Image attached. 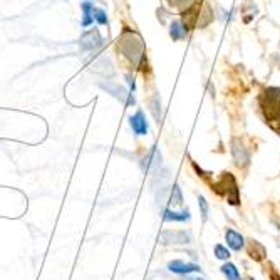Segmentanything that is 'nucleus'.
Here are the masks:
<instances>
[{
    "label": "nucleus",
    "instance_id": "nucleus-6",
    "mask_svg": "<svg viewBox=\"0 0 280 280\" xmlns=\"http://www.w3.org/2000/svg\"><path fill=\"white\" fill-rule=\"evenodd\" d=\"M129 126L133 129V133L136 136H146L148 131H150V126H148V121H146V116L145 113L141 109L136 111L133 116L129 118Z\"/></svg>",
    "mask_w": 280,
    "mask_h": 280
},
{
    "label": "nucleus",
    "instance_id": "nucleus-2",
    "mask_svg": "<svg viewBox=\"0 0 280 280\" xmlns=\"http://www.w3.org/2000/svg\"><path fill=\"white\" fill-rule=\"evenodd\" d=\"M259 107L265 123L272 129H280V88H267L259 94Z\"/></svg>",
    "mask_w": 280,
    "mask_h": 280
},
{
    "label": "nucleus",
    "instance_id": "nucleus-4",
    "mask_svg": "<svg viewBox=\"0 0 280 280\" xmlns=\"http://www.w3.org/2000/svg\"><path fill=\"white\" fill-rule=\"evenodd\" d=\"M191 242L190 233L183 232V230H173V232H163L161 237H159V243H173V245H186Z\"/></svg>",
    "mask_w": 280,
    "mask_h": 280
},
{
    "label": "nucleus",
    "instance_id": "nucleus-11",
    "mask_svg": "<svg viewBox=\"0 0 280 280\" xmlns=\"http://www.w3.org/2000/svg\"><path fill=\"white\" fill-rule=\"evenodd\" d=\"M191 216H190V211L188 210H183V211H175V210H164L163 211V220L164 221H188Z\"/></svg>",
    "mask_w": 280,
    "mask_h": 280
},
{
    "label": "nucleus",
    "instance_id": "nucleus-5",
    "mask_svg": "<svg viewBox=\"0 0 280 280\" xmlns=\"http://www.w3.org/2000/svg\"><path fill=\"white\" fill-rule=\"evenodd\" d=\"M232 154H233V161L238 168H245L248 166L250 163V153L238 139L232 141Z\"/></svg>",
    "mask_w": 280,
    "mask_h": 280
},
{
    "label": "nucleus",
    "instance_id": "nucleus-12",
    "mask_svg": "<svg viewBox=\"0 0 280 280\" xmlns=\"http://www.w3.org/2000/svg\"><path fill=\"white\" fill-rule=\"evenodd\" d=\"M186 29L185 25H183V22L180 20H175V22H171V25H170V37L173 39V41H181L183 37L186 36Z\"/></svg>",
    "mask_w": 280,
    "mask_h": 280
},
{
    "label": "nucleus",
    "instance_id": "nucleus-19",
    "mask_svg": "<svg viewBox=\"0 0 280 280\" xmlns=\"http://www.w3.org/2000/svg\"><path fill=\"white\" fill-rule=\"evenodd\" d=\"M158 107H161V102H159L158 98H154L151 102V111H153V116L156 119L158 123H161V113H158Z\"/></svg>",
    "mask_w": 280,
    "mask_h": 280
},
{
    "label": "nucleus",
    "instance_id": "nucleus-15",
    "mask_svg": "<svg viewBox=\"0 0 280 280\" xmlns=\"http://www.w3.org/2000/svg\"><path fill=\"white\" fill-rule=\"evenodd\" d=\"M213 254L218 260H228L230 259V250L227 248V245H221V243H216L215 248H213Z\"/></svg>",
    "mask_w": 280,
    "mask_h": 280
},
{
    "label": "nucleus",
    "instance_id": "nucleus-22",
    "mask_svg": "<svg viewBox=\"0 0 280 280\" xmlns=\"http://www.w3.org/2000/svg\"><path fill=\"white\" fill-rule=\"evenodd\" d=\"M245 280H254L252 277H247V278H245Z\"/></svg>",
    "mask_w": 280,
    "mask_h": 280
},
{
    "label": "nucleus",
    "instance_id": "nucleus-20",
    "mask_svg": "<svg viewBox=\"0 0 280 280\" xmlns=\"http://www.w3.org/2000/svg\"><path fill=\"white\" fill-rule=\"evenodd\" d=\"M183 2H186V0H170V4L175 5V7H178V5H181Z\"/></svg>",
    "mask_w": 280,
    "mask_h": 280
},
{
    "label": "nucleus",
    "instance_id": "nucleus-3",
    "mask_svg": "<svg viewBox=\"0 0 280 280\" xmlns=\"http://www.w3.org/2000/svg\"><path fill=\"white\" fill-rule=\"evenodd\" d=\"M102 44H104V37L101 36L98 29L86 31L81 36V39H79V45H81L82 50H96L99 49Z\"/></svg>",
    "mask_w": 280,
    "mask_h": 280
},
{
    "label": "nucleus",
    "instance_id": "nucleus-14",
    "mask_svg": "<svg viewBox=\"0 0 280 280\" xmlns=\"http://www.w3.org/2000/svg\"><path fill=\"white\" fill-rule=\"evenodd\" d=\"M248 255L252 257L254 260H262L265 259V248L264 245H260L259 242H250V247H248Z\"/></svg>",
    "mask_w": 280,
    "mask_h": 280
},
{
    "label": "nucleus",
    "instance_id": "nucleus-1",
    "mask_svg": "<svg viewBox=\"0 0 280 280\" xmlns=\"http://www.w3.org/2000/svg\"><path fill=\"white\" fill-rule=\"evenodd\" d=\"M118 49L136 69H143V66L146 62V47L138 32L131 31L128 27L124 29L121 37H119Z\"/></svg>",
    "mask_w": 280,
    "mask_h": 280
},
{
    "label": "nucleus",
    "instance_id": "nucleus-10",
    "mask_svg": "<svg viewBox=\"0 0 280 280\" xmlns=\"http://www.w3.org/2000/svg\"><path fill=\"white\" fill-rule=\"evenodd\" d=\"M81 10H82V20H81V25L82 27H91L94 22V4L91 0H86V2L81 4Z\"/></svg>",
    "mask_w": 280,
    "mask_h": 280
},
{
    "label": "nucleus",
    "instance_id": "nucleus-18",
    "mask_svg": "<svg viewBox=\"0 0 280 280\" xmlns=\"http://www.w3.org/2000/svg\"><path fill=\"white\" fill-rule=\"evenodd\" d=\"M93 15H94V22H96V24H99V25H106L107 24V14H106L104 9L94 7Z\"/></svg>",
    "mask_w": 280,
    "mask_h": 280
},
{
    "label": "nucleus",
    "instance_id": "nucleus-8",
    "mask_svg": "<svg viewBox=\"0 0 280 280\" xmlns=\"http://www.w3.org/2000/svg\"><path fill=\"white\" fill-rule=\"evenodd\" d=\"M225 242H227V247L235 250V252H240L243 250L245 247V238L240 232L233 230V228H227L225 230Z\"/></svg>",
    "mask_w": 280,
    "mask_h": 280
},
{
    "label": "nucleus",
    "instance_id": "nucleus-17",
    "mask_svg": "<svg viewBox=\"0 0 280 280\" xmlns=\"http://www.w3.org/2000/svg\"><path fill=\"white\" fill-rule=\"evenodd\" d=\"M170 203L173 205V207H180L183 203V197H181V190L178 185L173 186V191H171V197H170Z\"/></svg>",
    "mask_w": 280,
    "mask_h": 280
},
{
    "label": "nucleus",
    "instance_id": "nucleus-7",
    "mask_svg": "<svg viewBox=\"0 0 280 280\" xmlns=\"http://www.w3.org/2000/svg\"><path fill=\"white\" fill-rule=\"evenodd\" d=\"M168 270L173 273H178V275H190V273L200 272V265L188 264V262H183V260H171L168 262Z\"/></svg>",
    "mask_w": 280,
    "mask_h": 280
},
{
    "label": "nucleus",
    "instance_id": "nucleus-21",
    "mask_svg": "<svg viewBox=\"0 0 280 280\" xmlns=\"http://www.w3.org/2000/svg\"><path fill=\"white\" fill-rule=\"evenodd\" d=\"M183 280H205V278H202V277H197V278H193V277H190V275H186Z\"/></svg>",
    "mask_w": 280,
    "mask_h": 280
},
{
    "label": "nucleus",
    "instance_id": "nucleus-9",
    "mask_svg": "<svg viewBox=\"0 0 280 280\" xmlns=\"http://www.w3.org/2000/svg\"><path fill=\"white\" fill-rule=\"evenodd\" d=\"M101 88H102V89H106L107 93L114 96V98H118V99L124 101L128 106L134 104V98H133V94H129L128 91H124L123 88H119V86H116V84H111V86H109V84H101Z\"/></svg>",
    "mask_w": 280,
    "mask_h": 280
},
{
    "label": "nucleus",
    "instance_id": "nucleus-13",
    "mask_svg": "<svg viewBox=\"0 0 280 280\" xmlns=\"http://www.w3.org/2000/svg\"><path fill=\"white\" fill-rule=\"evenodd\" d=\"M220 270L227 277V280H242V277H240V270L237 268L235 264H232V262H227V264H223Z\"/></svg>",
    "mask_w": 280,
    "mask_h": 280
},
{
    "label": "nucleus",
    "instance_id": "nucleus-16",
    "mask_svg": "<svg viewBox=\"0 0 280 280\" xmlns=\"http://www.w3.org/2000/svg\"><path fill=\"white\" fill-rule=\"evenodd\" d=\"M198 208H200V215H202V220H203V221H207L210 207H208V202H207V200H205V197H203V195H198Z\"/></svg>",
    "mask_w": 280,
    "mask_h": 280
}]
</instances>
